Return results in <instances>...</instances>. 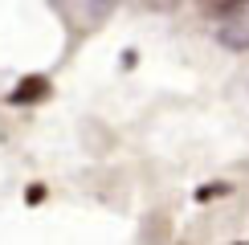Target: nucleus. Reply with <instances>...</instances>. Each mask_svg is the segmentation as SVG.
<instances>
[{"instance_id": "obj_1", "label": "nucleus", "mask_w": 249, "mask_h": 245, "mask_svg": "<svg viewBox=\"0 0 249 245\" xmlns=\"http://www.w3.org/2000/svg\"><path fill=\"white\" fill-rule=\"evenodd\" d=\"M45 94H49V82L45 78H29V82H20L13 90V102H33V98H45Z\"/></svg>"}, {"instance_id": "obj_3", "label": "nucleus", "mask_w": 249, "mask_h": 245, "mask_svg": "<svg viewBox=\"0 0 249 245\" xmlns=\"http://www.w3.org/2000/svg\"><path fill=\"white\" fill-rule=\"evenodd\" d=\"M200 13L204 17H241V4H200Z\"/></svg>"}, {"instance_id": "obj_2", "label": "nucleus", "mask_w": 249, "mask_h": 245, "mask_svg": "<svg viewBox=\"0 0 249 245\" xmlns=\"http://www.w3.org/2000/svg\"><path fill=\"white\" fill-rule=\"evenodd\" d=\"M221 41H225L229 49H249V25L241 20L237 29H225V33H221Z\"/></svg>"}]
</instances>
